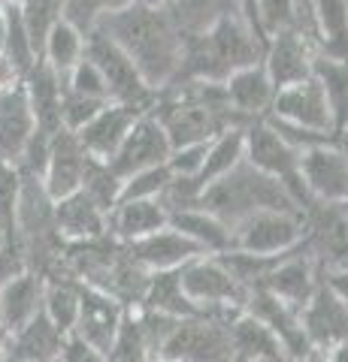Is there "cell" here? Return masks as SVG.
<instances>
[{
    "mask_svg": "<svg viewBox=\"0 0 348 362\" xmlns=\"http://www.w3.org/2000/svg\"><path fill=\"white\" fill-rule=\"evenodd\" d=\"M94 30L128 54V61L137 66L152 90H164L176 78L182 64V33L167 16V9L142 6L137 0L128 9L103 16Z\"/></svg>",
    "mask_w": 348,
    "mask_h": 362,
    "instance_id": "obj_1",
    "label": "cell"
},
{
    "mask_svg": "<svg viewBox=\"0 0 348 362\" xmlns=\"http://www.w3.org/2000/svg\"><path fill=\"white\" fill-rule=\"evenodd\" d=\"M264 45L252 37L240 16H228L203 33L182 37V64L170 85L179 82H209L224 85L242 66L261 64Z\"/></svg>",
    "mask_w": 348,
    "mask_h": 362,
    "instance_id": "obj_2",
    "label": "cell"
},
{
    "mask_svg": "<svg viewBox=\"0 0 348 362\" xmlns=\"http://www.w3.org/2000/svg\"><path fill=\"white\" fill-rule=\"evenodd\" d=\"M200 209L209 211L212 218H218L228 230H233L240 221H245L254 211H303L297 199L276 178L264 175L249 160L230 169L224 178L212 181L203 190V197H200Z\"/></svg>",
    "mask_w": 348,
    "mask_h": 362,
    "instance_id": "obj_3",
    "label": "cell"
},
{
    "mask_svg": "<svg viewBox=\"0 0 348 362\" xmlns=\"http://www.w3.org/2000/svg\"><path fill=\"white\" fill-rule=\"evenodd\" d=\"M179 281H182L185 296L197 308V314L215 317L221 323L237 320L245 311V302H249V290L212 254L191 259L188 266L179 269Z\"/></svg>",
    "mask_w": 348,
    "mask_h": 362,
    "instance_id": "obj_4",
    "label": "cell"
},
{
    "mask_svg": "<svg viewBox=\"0 0 348 362\" xmlns=\"http://www.w3.org/2000/svg\"><path fill=\"white\" fill-rule=\"evenodd\" d=\"M85 58L91 61L100 76L106 82L109 90V103H125L140 112H149L158 103V90H152L142 82V76L137 73V66L128 61V54L118 49L112 40H106L103 33H85Z\"/></svg>",
    "mask_w": 348,
    "mask_h": 362,
    "instance_id": "obj_5",
    "label": "cell"
},
{
    "mask_svg": "<svg viewBox=\"0 0 348 362\" xmlns=\"http://www.w3.org/2000/svg\"><path fill=\"white\" fill-rule=\"evenodd\" d=\"M306 239L303 211H254L230 230V251L282 257Z\"/></svg>",
    "mask_w": 348,
    "mask_h": 362,
    "instance_id": "obj_6",
    "label": "cell"
},
{
    "mask_svg": "<svg viewBox=\"0 0 348 362\" xmlns=\"http://www.w3.org/2000/svg\"><path fill=\"white\" fill-rule=\"evenodd\" d=\"M245 160L254 169H261L264 175L276 178L291 197L297 199V206L303 211H309L315 202L306 197L300 178V151H294L288 142H282L279 136L266 127V121H252L245 127Z\"/></svg>",
    "mask_w": 348,
    "mask_h": 362,
    "instance_id": "obj_7",
    "label": "cell"
},
{
    "mask_svg": "<svg viewBox=\"0 0 348 362\" xmlns=\"http://www.w3.org/2000/svg\"><path fill=\"white\" fill-rule=\"evenodd\" d=\"M230 323H221L215 317H191L182 320L167 338L161 359L167 362H233L230 350Z\"/></svg>",
    "mask_w": 348,
    "mask_h": 362,
    "instance_id": "obj_8",
    "label": "cell"
},
{
    "mask_svg": "<svg viewBox=\"0 0 348 362\" xmlns=\"http://www.w3.org/2000/svg\"><path fill=\"white\" fill-rule=\"evenodd\" d=\"M318 284H321V263L312 254L309 242L303 239L294 251L276 259V266L266 272L261 290H266L269 296H276L291 311L300 314L306 308V302L315 296Z\"/></svg>",
    "mask_w": 348,
    "mask_h": 362,
    "instance_id": "obj_9",
    "label": "cell"
},
{
    "mask_svg": "<svg viewBox=\"0 0 348 362\" xmlns=\"http://www.w3.org/2000/svg\"><path fill=\"white\" fill-rule=\"evenodd\" d=\"M300 329L309 350L318 356L348 344V308L324 281L318 284L315 296L306 302V308L300 311Z\"/></svg>",
    "mask_w": 348,
    "mask_h": 362,
    "instance_id": "obj_10",
    "label": "cell"
},
{
    "mask_svg": "<svg viewBox=\"0 0 348 362\" xmlns=\"http://www.w3.org/2000/svg\"><path fill=\"white\" fill-rule=\"evenodd\" d=\"M170 154H173V148H170V142H167L161 124L155 121V115H142L133 124L128 139L121 142V148L106 160V166L118 175L121 185H125L128 178L145 173V169L167 166Z\"/></svg>",
    "mask_w": 348,
    "mask_h": 362,
    "instance_id": "obj_11",
    "label": "cell"
},
{
    "mask_svg": "<svg viewBox=\"0 0 348 362\" xmlns=\"http://www.w3.org/2000/svg\"><path fill=\"white\" fill-rule=\"evenodd\" d=\"M300 178L306 187V197L318 206L348 202V160L333 142L300 154Z\"/></svg>",
    "mask_w": 348,
    "mask_h": 362,
    "instance_id": "obj_12",
    "label": "cell"
},
{
    "mask_svg": "<svg viewBox=\"0 0 348 362\" xmlns=\"http://www.w3.org/2000/svg\"><path fill=\"white\" fill-rule=\"evenodd\" d=\"M269 118H279V121L312 130V133H327V136L336 133L327 94H324V88L315 76H312L309 82L276 90V100H273V106H269Z\"/></svg>",
    "mask_w": 348,
    "mask_h": 362,
    "instance_id": "obj_13",
    "label": "cell"
},
{
    "mask_svg": "<svg viewBox=\"0 0 348 362\" xmlns=\"http://www.w3.org/2000/svg\"><path fill=\"white\" fill-rule=\"evenodd\" d=\"M315 61H318L315 45L291 28L276 33V37H269L264 58H261L264 70H266L276 90L309 82V78L315 76Z\"/></svg>",
    "mask_w": 348,
    "mask_h": 362,
    "instance_id": "obj_14",
    "label": "cell"
},
{
    "mask_svg": "<svg viewBox=\"0 0 348 362\" xmlns=\"http://www.w3.org/2000/svg\"><path fill=\"white\" fill-rule=\"evenodd\" d=\"M125 311L128 308L121 302L82 284V302H79V317H76L73 335L79 338V341H85L88 347H94L97 354L106 356L118 335L121 320H125Z\"/></svg>",
    "mask_w": 348,
    "mask_h": 362,
    "instance_id": "obj_15",
    "label": "cell"
},
{
    "mask_svg": "<svg viewBox=\"0 0 348 362\" xmlns=\"http://www.w3.org/2000/svg\"><path fill=\"white\" fill-rule=\"evenodd\" d=\"M142 115H145V112L133 109V106L106 103L79 133H76V139H79V145L85 148L88 157L106 163L109 157L121 148V142L128 139V133L133 130V124H137Z\"/></svg>",
    "mask_w": 348,
    "mask_h": 362,
    "instance_id": "obj_16",
    "label": "cell"
},
{
    "mask_svg": "<svg viewBox=\"0 0 348 362\" xmlns=\"http://www.w3.org/2000/svg\"><path fill=\"white\" fill-rule=\"evenodd\" d=\"M88 166V154L76 139V133L61 130L52 139V151H49V163L43 173V190L49 194L52 202H58L64 197H73L82 187V175Z\"/></svg>",
    "mask_w": 348,
    "mask_h": 362,
    "instance_id": "obj_17",
    "label": "cell"
},
{
    "mask_svg": "<svg viewBox=\"0 0 348 362\" xmlns=\"http://www.w3.org/2000/svg\"><path fill=\"white\" fill-rule=\"evenodd\" d=\"M245 314L261 320L269 332H273L279 341H282L285 354L294 359V362H306L312 356V350L303 338V329H300V314L291 311L288 305H282L276 296H269L266 290H252L249 293V302H245Z\"/></svg>",
    "mask_w": 348,
    "mask_h": 362,
    "instance_id": "obj_18",
    "label": "cell"
},
{
    "mask_svg": "<svg viewBox=\"0 0 348 362\" xmlns=\"http://www.w3.org/2000/svg\"><path fill=\"white\" fill-rule=\"evenodd\" d=\"M43 290H46V278L33 269L18 272L0 284V329L6 332V338L43 311Z\"/></svg>",
    "mask_w": 348,
    "mask_h": 362,
    "instance_id": "obj_19",
    "label": "cell"
},
{
    "mask_svg": "<svg viewBox=\"0 0 348 362\" xmlns=\"http://www.w3.org/2000/svg\"><path fill=\"white\" fill-rule=\"evenodd\" d=\"M37 124L28 103L25 85H13L0 90V163L18 166Z\"/></svg>",
    "mask_w": 348,
    "mask_h": 362,
    "instance_id": "obj_20",
    "label": "cell"
},
{
    "mask_svg": "<svg viewBox=\"0 0 348 362\" xmlns=\"http://www.w3.org/2000/svg\"><path fill=\"white\" fill-rule=\"evenodd\" d=\"M128 254L133 257V263L142 266L149 275H155V272H176V269L188 266L191 259L203 257V251L191 239H185L182 233H176L173 226L149 235V239L128 245Z\"/></svg>",
    "mask_w": 348,
    "mask_h": 362,
    "instance_id": "obj_21",
    "label": "cell"
},
{
    "mask_svg": "<svg viewBox=\"0 0 348 362\" xmlns=\"http://www.w3.org/2000/svg\"><path fill=\"white\" fill-rule=\"evenodd\" d=\"M109 235H116L121 245H133L140 239L161 233L170 226V214L158 199H125L109 211Z\"/></svg>",
    "mask_w": 348,
    "mask_h": 362,
    "instance_id": "obj_22",
    "label": "cell"
},
{
    "mask_svg": "<svg viewBox=\"0 0 348 362\" xmlns=\"http://www.w3.org/2000/svg\"><path fill=\"white\" fill-rule=\"evenodd\" d=\"M64 341L67 335L40 311L28 326L6 338V362H58Z\"/></svg>",
    "mask_w": 348,
    "mask_h": 362,
    "instance_id": "obj_23",
    "label": "cell"
},
{
    "mask_svg": "<svg viewBox=\"0 0 348 362\" xmlns=\"http://www.w3.org/2000/svg\"><path fill=\"white\" fill-rule=\"evenodd\" d=\"M106 218L109 214L100 211L82 190H76L73 197H64L55 202V226H58V235L64 239V245L91 242V239L106 235L109 233Z\"/></svg>",
    "mask_w": 348,
    "mask_h": 362,
    "instance_id": "obj_24",
    "label": "cell"
},
{
    "mask_svg": "<svg viewBox=\"0 0 348 362\" xmlns=\"http://www.w3.org/2000/svg\"><path fill=\"white\" fill-rule=\"evenodd\" d=\"M224 90H228L230 106L237 109L245 121H264L276 100V88L269 82L264 64H252V66L237 70L224 82Z\"/></svg>",
    "mask_w": 348,
    "mask_h": 362,
    "instance_id": "obj_25",
    "label": "cell"
},
{
    "mask_svg": "<svg viewBox=\"0 0 348 362\" xmlns=\"http://www.w3.org/2000/svg\"><path fill=\"white\" fill-rule=\"evenodd\" d=\"M25 94L33 112V124L40 133L46 136H58L61 127V78L55 76L43 61L33 64V70L25 76Z\"/></svg>",
    "mask_w": 348,
    "mask_h": 362,
    "instance_id": "obj_26",
    "label": "cell"
},
{
    "mask_svg": "<svg viewBox=\"0 0 348 362\" xmlns=\"http://www.w3.org/2000/svg\"><path fill=\"white\" fill-rule=\"evenodd\" d=\"M230 332V350H233V362H257V359H291L285 354L282 341L266 329L261 320H254L249 314H240L237 320H230L228 326ZM294 362V359H291Z\"/></svg>",
    "mask_w": 348,
    "mask_h": 362,
    "instance_id": "obj_27",
    "label": "cell"
},
{
    "mask_svg": "<svg viewBox=\"0 0 348 362\" xmlns=\"http://www.w3.org/2000/svg\"><path fill=\"white\" fill-rule=\"evenodd\" d=\"M137 308L173 317V320H191V317H200L197 308L191 305V299L185 296V290H182L179 269L176 272H155V275H149V284H145V293H142Z\"/></svg>",
    "mask_w": 348,
    "mask_h": 362,
    "instance_id": "obj_28",
    "label": "cell"
},
{
    "mask_svg": "<svg viewBox=\"0 0 348 362\" xmlns=\"http://www.w3.org/2000/svg\"><path fill=\"white\" fill-rule=\"evenodd\" d=\"M170 226L176 233H182L185 239L194 242L203 254L218 257L224 251H230V230L218 218H212L203 209H182L170 214Z\"/></svg>",
    "mask_w": 348,
    "mask_h": 362,
    "instance_id": "obj_29",
    "label": "cell"
},
{
    "mask_svg": "<svg viewBox=\"0 0 348 362\" xmlns=\"http://www.w3.org/2000/svg\"><path fill=\"white\" fill-rule=\"evenodd\" d=\"M167 16L173 18L182 37H194V33H203L212 25H218L221 18L240 16V4L237 0H173L167 6Z\"/></svg>",
    "mask_w": 348,
    "mask_h": 362,
    "instance_id": "obj_30",
    "label": "cell"
},
{
    "mask_svg": "<svg viewBox=\"0 0 348 362\" xmlns=\"http://www.w3.org/2000/svg\"><path fill=\"white\" fill-rule=\"evenodd\" d=\"M79 302H82V284L70 275H49L46 290H43V314L58 326L64 335H73L76 317H79Z\"/></svg>",
    "mask_w": 348,
    "mask_h": 362,
    "instance_id": "obj_31",
    "label": "cell"
},
{
    "mask_svg": "<svg viewBox=\"0 0 348 362\" xmlns=\"http://www.w3.org/2000/svg\"><path fill=\"white\" fill-rule=\"evenodd\" d=\"M245 160V127H233V130H224L221 136L209 142L206 148V160H203V169L197 173V187L206 190L212 181H218L230 173V169H237L240 163ZM203 197V194H200Z\"/></svg>",
    "mask_w": 348,
    "mask_h": 362,
    "instance_id": "obj_32",
    "label": "cell"
},
{
    "mask_svg": "<svg viewBox=\"0 0 348 362\" xmlns=\"http://www.w3.org/2000/svg\"><path fill=\"white\" fill-rule=\"evenodd\" d=\"M82 54H85V33H79L73 25H67V21H58V25L49 30L46 42H43L40 61L46 64L64 85V78L73 73V66L82 61Z\"/></svg>",
    "mask_w": 348,
    "mask_h": 362,
    "instance_id": "obj_33",
    "label": "cell"
},
{
    "mask_svg": "<svg viewBox=\"0 0 348 362\" xmlns=\"http://www.w3.org/2000/svg\"><path fill=\"white\" fill-rule=\"evenodd\" d=\"M106 359L109 362H158L155 347L149 344V338H145L137 308L125 311V320L118 326V335H116V341H112Z\"/></svg>",
    "mask_w": 348,
    "mask_h": 362,
    "instance_id": "obj_34",
    "label": "cell"
},
{
    "mask_svg": "<svg viewBox=\"0 0 348 362\" xmlns=\"http://www.w3.org/2000/svg\"><path fill=\"white\" fill-rule=\"evenodd\" d=\"M18 13H21V21H25L33 52H37V58H40L49 30L58 25V21H64V0H21Z\"/></svg>",
    "mask_w": 348,
    "mask_h": 362,
    "instance_id": "obj_35",
    "label": "cell"
},
{
    "mask_svg": "<svg viewBox=\"0 0 348 362\" xmlns=\"http://www.w3.org/2000/svg\"><path fill=\"white\" fill-rule=\"evenodd\" d=\"M315 78L321 82L324 94H327L336 130L345 127L348 124V64L318 58L315 61Z\"/></svg>",
    "mask_w": 348,
    "mask_h": 362,
    "instance_id": "obj_36",
    "label": "cell"
},
{
    "mask_svg": "<svg viewBox=\"0 0 348 362\" xmlns=\"http://www.w3.org/2000/svg\"><path fill=\"white\" fill-rule=\"evenodd\" d=\"M82 194L94 202L100 211H112L121 199V181L103 160H94L88 157V166H85V175H82Z\"/></svg>",
    "mask_w": 348,
    "mask_h": 362,
    "instance_id": "obj_37",
    "label": "cell"
},
{
    "mask_svg": "<svg viewBox=\"0 0 348 362\" xmlns=\"http://www.w3.org/2000/svg\"><path fill=\"white\" fill-rule=\"evenodd\" d=\"M130 4H137V0H64V21L79 33H91L103 16L128 9Z\"/></svg>",
    "mask_w": 348,
    "mask_h": 362,
    "instance_id": "obj_38",
    "label": "cell"
},
{
    "mask_svg": "<svg viewBox=\"0 0 348 362\" xmlns=\"http://www.w3.org/2000/svg\"><path fill=\"white\" fill-rule=\"evenodd\" d=\"M103 106H106L103 100H91V97H82V94H73V90L61 88V127L70 133H79Z\"/></svg>",
    "mask_w": 348,
    "mask_h": 362,
    "instance_id": "obj_39",
    "label": "cell"
},
{
    "mask_svg": "<svg viewBox=\"0 0 348 362\" xmlns=\"http://www.w3.org/2000/svg\"><path fill=\"white\" fill-rule=\"evenodd\" d=\"M170 178H173V173L167 166L145 169V173L133 175L121 185V199L118 202H125V199H161L164 187L170 185Z\"/></svg>",
    "mask_w": 348,
    "mask_h": 362,
    "instance_id": "obj_40",
    "label": "cell"
},
{
    "mask_svg": "<svg viewBox=\"0 0 348 362\" xmlns=\"http://www.w3.org/2000/svg\"><path fill=\"white\" fill-rule=\"evenodd\" d=\"M64 88L73 90V94H82V97H91V100H103L109 103V90H106V82L100 70L82 54V61L73 66V73L64 78Z\"/></svg>",
    "mask_w": 348,
    "mask_h": 362,
    "instance_id": "obj_41",
    "label": "cell"
},
{
    "mask_svg": "<svg viewBox=\"0 0 348 362\" xmlns=\"http://www.w3.org/2000/svg\"><path fill=\"white\" fill-rule=\"evenodd\" d=\"M257 25H261L264 40L288 30L294 25V0H257Z\"/></svg>",
    "mask_w": 348,
    "mask_h": 362,
    "instance_id": "obj_42",
    "label": "cell"
},
{
    "mask_svg": "<svg viewBox=\"0 0 348 362\" xmlns=\"http://www.w3.org/2000/svg\"><path fill=\"white\" fill-rule=\"evenodd\" d=\"M58 362H109V359L103 354H97L94 347H88L85 341H79L76 335H67Z\"/></svg>",
    "mask_w": 348,
    "mask_h": 362,
    "instance_id": "obj_43",
    "label": "cell"
},
{
    "mask_svg": "<svg viewBox=\"0 0 348 362\" xmlns=\"http://www.w3.org/2000/svg\"><path fill=\"white\" fill-rule=\"evenodd\" d=\"M321 281L327 284L336 296L345 302L348 308V266H330V269H321Z\"/></svg>",
    "mask_w": 348,
    "mask_h": 362,
    "instance_id": "obj_44",
    "label": "cell"
},
{
    "mask_svg": "<svg viewBox=\"0 0 348 362\" xmlns=\"http://www.w3.org/2000/svg\"><path fill=\"white\" fill-rule=\"evenodd\" d=\"M333 145H336V148H339V154H342L345 160H348V124L333 133Z\"/></svg>",
    "mask_w": 348,
    "mask_h": 362,
    "instance_id": "obj_45",
    "label": "cell"
},
{
    "mask_svg": "<svg viewBox=\"0 0 348 362\" xmlns=\"http://www.w3.org/2000/svg\"><path fill=\"white\" fill-rule=\"evenodd\" d=\"M321 359H324V362H348V344L330 350V354H324Z\"/></svg>",
    "mask_w": 348,
    "mask_h": 362,
    "instance_id": "obj_46",
    "label": "cell"
},
{
    "mask_svg": "<svg viewBox=\"0 0 348 362\" xmlns=\"http://www.w3.org/2000/svg\"><path fill=\"white\" fill-rule=\"evenodd\" d=\"M140 4H142V6H152V9H167V6L173 4V0H140Z\"/></svg>",
    "mask_w": 348,
    "mask_h": 362,
    "instance_id": "obj_47",
    "label": "cell"
},
{
    "mask_svg": "<svg viewBox=\"0 0 348 362\" xmlns=\"http://www.w3.org/2000/svg\"><path fill=\"white\" fill-rule=\"evenodd\" d=\"M4 33H6V18L0 13V52H4Z\"/></svg>",
    "mask_w": 348,
    "mask_h": 362,
    "instance_id": "obj_48",
    "label": "cell"
},
{
    "mask_svg": "<svg viewBox=\"0 0 348 362\" xmlns=\"http://www.w3.org/2000/svg\"><path fill=\"white\" fill-rule=\"evenodd\" d=\"M13 4H16V0H0V13H4L6 6H13Z\"/></svg>",
    "mask_w": 348,
    "mask_h": 362,
    "instance_id": "obj_49",
    "label": "cell"
},
{
    "mask_svg": "<svg viewBox=\"0 0 348 362\" xmlns=\"http://www.w3.org/2000/svg\"><path fill=\"white\" fill-rule=\"evenodd\" d=\"M339 209H342V214H345V223H348V202H342Z\"/></svg>",
    "mask_w": 348,
    "mask_h": 362,
    "instance_id": "obj_50",
    "label": "cell"
},
{
    "mask_svg": "<svg viewBox=\"0 0 348 362\" xmlns=\"http://www.w3.org/2000/svg\"><path fill=\"white\" fill-rule=\"evenodd\" d=\"M306 362H324V359H321V356H318V354H312V356H309V359H306Z\"/></svg>",
    "mask_w": 348,
    "mask_h": 362,
    "instance_id": "obj_51",
    "label": "cell"
},
{
    "mask_svg": "<svg viewBox=\"0 0 348 362\" xmlns=\"http://www.w3.org/2000/svg\"><path fill=\"white\" fill-rule=\"evenodd\" d=\"M4 344H6V332H4V329H0V347H4Z\"/></svg>",
    "mask_w": 348,
    "mask_h": 362,
    "instance_id": "obj_52",
    "label": "cell"
},
{
    "mask_svg": "<svg viewBox=\"0 0 348 362\" xmlns=\"http://www.w3.org/2000/svg\"><path fill=\"white\" fill-rule=\"evenodd\" d=\"M257 362H291V359H257Z\"/></svg>",
    "mask_w": 348,
    "mask_h": 362,
    "instance_id": "obj_53",
    "label": "cell"
},
{
    "mask_svg": "<svg viewBox=\"0 0 348 362\" xmlns=\"http://www.w3.org/2000/svg\"><path fill=\"white\" fill-rule=\"evenodd\" d=\"M0 362H6V350L4 347H0Z\"/></svg>",
    "mask_w": 348,
    "mask_h": 362,
    "instance_id": "obj_54",
    "label": "cell"
},
{
    "mask_svg": "<svg viewBox=\"0 0 348 362\" xmlns=\"http://www.w3.org/2000/svg\"><path fill=\"white\" fill-rule=\"evenodd\" d=\"M158 362H167V359H158Z\"/></svg>",
    "mask_w": 348,
    "mask_h": 362,
    "instance_id": "obj_55",
    "label": "cell"
},
{
    "mask_svg": "<svg viewBox=\"0 0 348 362\" xmlns=\"http://www.w3.org/2000/svg\"><path fill=\"white\" fill-rule=\"evenodd\" d=\"M16 4H21V0H16Z\"/></svg>",
    "mask_w": 348,
    "mask_h": 362,
    "instance_id": "obj_56",
    "label": "cell"
},
{
    "mask_svg": "<svg viewBox=\"0 0 348 362\" xmlns=\"http://www.w3.org/2000/svg\"><path fill=\"white\" fill-rule=\"evenodd\" d=\"M345 266H348V263H345Z\"/></svg>",
    "mask_w": 348,
    "mask_h": 362,
    "instance_id": "obj_57",
    "label": "cell"
}]
</instances>
